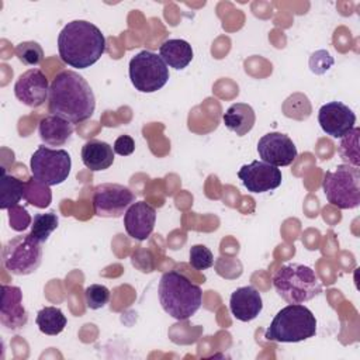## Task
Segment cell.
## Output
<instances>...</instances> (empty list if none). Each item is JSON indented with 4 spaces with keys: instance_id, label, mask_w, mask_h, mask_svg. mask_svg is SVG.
Instances as JSON below:
<instances>
[{
    "instance_id": "6da1fadb",
    "label": "cell",
    "mask_w": 360,
    "mask_h": 360,
    "mask_svg": "<svg viewBox=\"0 0 360 360\" xmlns=\"http://www.w3.org/2000/svg\"><path fill=\"white\" fill-rule=\"evenodd\" d=\"M49 111L72 124L89 120L96 110V97L87 80L75 70L58 73L49 87Z\"/></svg>"
},
{
    "instance_id": "7a4b0ae2",
    "label": "cell",
    "mask_w": 360,
    "mask_h": 360,
    "mask_svg": "<svg viewBox=\"0 0 360 360\" xmlns=\"http://www.w3.org/2000/svg\"><path fill=\"white\" fill-rule=\"evenodd\" d=\"M58 51L66 65L86 69L105 52V38L94 24L86 20H73L59 32Z\"/></svg>"
},
{
    "instance_id": "3957f363",
    "label": "cell",
    "mask_w": 360,
    "mask_h": 360,
    "mask_svg": "<svg viewBox=\"0 0 360 360\" xmlns=\"http://www.w3.org/2000/svg\"><path fill=\"white\" fill-rule=\"evenodd\" d=\"M158 292L163 311L177 321L191 318L202 304L200 285L176 270L162 274Z\"/></svg>"
},
{
    "instance_id": "277c9868",
    "label": "cell",
    "mask_w": 360,
    "mask_h": 360,
    "mask_svg": "<svg viewBox=\"0 0 360 360\" xmlns=\"http://www.w3.org/2000/svg\"><path fill=\"white\" fill-rule=\"evenodd\" d=\"M316 333V318L302 304H290L281 308L266 329L264 338L278 343H297L314 338Z\"/></svg>"
},
{
    "instance_id": "5b68a950",
    "label": "cell",
    "mask_w": 360,
    "mask_h": 360,
    "mask_svg": "<svg viewBox=\"0 0 360 360\" xmlns=\"http://www.w3.org/2000/svg\"><path fill=\"white\" fill-rule=\"evenodd\" d=\"M273 285L288 304H302L322 292V284L315 271L300 263L281 266L273 276Z\"/></svg>"
},
{
    "instance_id": "8992f818",
    "label": "cell",
    "mask_w": 360,
    "mask_h": 360,
    "mask_svg": "<svg viewBox=\"0 0 360 360\" xmlns=\"http://www.w3.org/2000/svg\"><path fill=\"white\" fill-rule=\"evenodd\" d=\"M322 188L326 200L340 208L353 210L360 204V169L352 165H339L323 174Z\"/></svg>"
},
{
    "instance_id": "52a82bcc",
    "label": "cell",
    "mask_w": 360,
    "mask_h": 360,
    "mask_svg": "<svg viewBox=\"0 0 360 360\" xmlns=\"http://www.w3.org/2000/svg\"><path fill=\"white\" fill-rule=\"evenodd\" d=\"M129 79L141 93H155L169 80V68L163 59L150 51H141L129 60Z\"/></svg>"
},
{
    "instance_id": "ba28073f",
    "label": "cell",
    "mask_w": 360,
    "mask_h": 360,
    "mask_svg": "<svg viewBox=\"0 0 360 360\" xmlns=\"http://www.w3.org/2000/svg\"><path fill=\"white\" fill-rule=\"evenodd\" d=\"M4 269L14 276L34 273L42 262V243L30 233L10 239L1 252Z\"/></svg>"
},
{
    "instance_id": "9c48e42d",
    "label": "cell",
    "mask_w": 360,
    "mask_h": 360,
    "mask_svg": "<svg viewBox=\"0 0 360 360\" xmlns=\"http://www.w3.org/2000/svg\"><path fill=\"white\" fill-rule=\"evenodd\" d=\"M30 167L32 177L45 186L62 184L72 167V159L65 149H51L48 146H38L31 155Z\"/></svg>"
},
{
    "instance_id": "30bf717a",
    "label": "cell",
    "mask_w": 360,
    "mask_h": 360,
    "mask_svg": "<svg viewBox=\"0 0 360 360\" xmlns=\"http://www.w3.org/2000/svg\"><path fill=\"white\" fill-rule=\"evenodd\" d=\"M134 202V193L117 183L98 184L93 193L94 214L101 218H120Z\"/></svg>"
},
{
    "instance_id": "8fae6325",
    "label": "cell",
    "mask_w": 360,
    "mask_h": 360,
    "mask_svg": "<svg viewBox=\"0 0 360 360\" xmlns=\"http://www.w3.org/2000/svg\"><path fill=\"white\" fill-rule=\"evenodd\" d=\"M259 158L273 166H290L297 159V148L291 138L281 132H269L257 142Z\"/></svg>"
},
{
    "instance_id": "7c38bea8",
    "label": "cell",
    "mask_w": 360,
    "mask_h": 360,
    "mask_svg": "<svg viewBox=\"0 0 360 360\" xmlns=\"http://www.w3.org/2000/svg\"><path fill=\"white\" fill-rule=\"evenodd\" d=\"M238 177L250 193H266L274 190L283 180L281 170L263 160H253L249 165H243L238 172Z\"/></svg>"
},
{
    "instance_id": "4fadbf2b",
    "label": "cell",
    "mask_w": 360,
    "mask_h": 360,
    "mask_svg": "<svg viewBox=\"0 0 360 360\" xmlns=\"http://www.w3.org/2000/svg\"><path fill=\"white\" fill-rule=\"evenodd\" d=\"M318 122L322 131L330 138H343L356 124V114L340 101L323 104L318 111Z\"/></svg>"
},
{
    "instance_id": "5bb4252c",
    "label": "cell",
    "mask_w": 360,
    "mask_h": 360,
    "mask_svg": "<svg viewBox=\"0 0 360 360\" xmlns=\"http://www.w3.org/2000/svg\"><path fill=\"white\" fill-rule=\"evenodd\" d=\"M49 87L46 76L39 69H30L17 79L14 94L22 104L37 108L49 97Z\"/></svg>"
},
{
    "instance_id": "9a60e30c",
    "label": "cell",
    "mask_w": 360,
    "mask_h": 360,
    "mask_svg": "<svg viewBox=\"0 0 360 360\" xmlns=\"http://www.w3.org/2000/svg\"><path fill=\"white\" fill-rule=\"evenodd\" d=\"M28 314L22 305V292L15 285H1L0 322L10 330H18L27 325Z\"/></svg>"
},
{
    "instance_id": "2e32d148",
    "label": "cell",
    "mask_w": 360,
    "mask_h": 360,
    "mask_svg": "<svg viewBox=\"0 0 360 360\" xmlns=\"http://www.w3.org/2000/svg\"><path fill=\"white\" fill-rule=\"evenodd\" d=\"M156 222V210L145 202H134L124 214V226L127 233L135 240H145L153 232Z\"/></svg>"
},
{
    "instance_id": "e0dca14e",
    "label": "cell",
    "mask_w": 360,
    "mask_h": 360,
    "mask_svg": "<svg viewBox=\"0 0 360 360\" xmlns=\"http://www.w3.org/2000/svg\"><path fill=\"white\" fill-rule=\"evenodd\" d=\"M229 309L238 321L249 322L255 319L263 309L262 295L252 285L239 287L231 294Z\"/></svg>"
},
{
    "instance_id": "ac0fdd59",
    "label": "cell",
    "mask_w": 360,
    "mask_h": 360,
    "mask_svg": "<svg viewBox=\"0 0 360 360\" xmlns=\"http://www.w3.org/2000/svg\"><path fill=\"white\" fill-rule=\"evenodd\" d=\"M73 129L75 128L72 122L53 114L44 117L38 125V134L41 141L49 146L65 145L70 139Z\"/></svg>"
},
{
    "instance_id": "d6986e66",
    "label": "cell",
    "mask_w": 360,
    "mask_h": 360,
    "mask_svg": "<svg viewBox=\"0 0 360 360\" xmlns=\"http://www.w3.org/2000/svg\"><path fill=\"white\" fill-rule=\"evenodd\" d=\"M82 162L91 172L105 170L114 163V149L104 141L90 139L82 148Z\"/></svg>"
},
{
    "instance_id": "ffe728a7",
    "label": "cell",
    "mask_w": 360,
    "mask_h": 360,
    "mask_svg": "<svg viewBox=\"0 0 360 360\" xmlns=\"http://www.w3.org/2000/svg\"><path fill=\"white\" fill-rule=\"evenodd\" d=\"M159 56L163 59V62L176 69L181 70L187 68V65L193 60V48L191 45L184 39H167L165 41L159 48Z\"/></svg>"
},
{
    "instance_id": "44dd1931",
    "label": "cell",
    "mask_w": 360,
    "mask_h": 360,
    "mask_svg": "<svg viewBox=\"0 0 360 360\" xmlns=\"http://www.w3.org/2000/svg\"><path fill=\"white\" fill-rule=\"evenodd\" d=\"M225 127L239 136L246 135L255 125V110L246 103H235L222 115Z\"/></svg>"
},
{
    "instance_id": "7402d4cb",
    "label": "cell",
    "mask_w": 360,
    "mask_h": 360,
    "mask_svg": "<svg viewBox=\"0 0 360 360\" xmlns=\"http://www.w3.org/2000/svg\"><path fill=\"white\" fill-rule=\"evenodd\" d=\"M25 183L18 180L17 177L7 174L6 169H1L0 177V208L8 210L11 207L18 205L21 200H24Z\"/></svg>"
},
{
    "instance_id": "603a6c76",
    "label": "cell",
    "mask_w": 360,
    "mask_h": 360,
    "mask_svg": "<svg viewBox=\"0 0 360 360\" xmlns=\"http://www.w3.org/2000/svg\"><path fill=\"white\" fill-rule=\"evenodd\" d=\"M35 322L42 333L49 336H56L65 329L66 316L56 307H45L38 311Z\"/></svg>"
},
{
    "instance_id": "cb8c5ba5",
    "label": "cell",
    "mask_w": 360,
    "mask_h": 360,
    "mask_svg": "<svg viewBox=\"0 0 360 360\" xmlns=\"http://www.w3.org/2000/svg\"><path fill=\"white\" fill-rule=\"evenodd\" d=\"M59 219L53 211L34 215L30 235L39 243H45L51 233L58 228Z\"/></svg>"
},
{
    "instance_id": "d4e9b609",
    "label": "cell",
    "mask_w": 360,
    "mask_h": 360,
    "mask_svg": "<svg viewBox=\"0 0 360 360\" xmlns=\"http://www.w3.org/2000/svg\"><path fill=\"white\" fill-rule=\"evenodd\" d=\"M24 200L38 208H45L51 204L52 194L49 190V186H45L39 181H37L34 177L28 181H25V191H24Z\"/></svg>"
},
{
    "instance_id": "484cf974",
    "label": "cell",
    "mask_w": 360,
    "mask_h": 360,
    "mask_svg": "<svg viewBox=\"0 0 360 360\" xmlns=\"http://www.w3.org/2000/svg\"><path fill=\"white\" fill-rule=\"evenodd\" d=\"M283 112L288 118L294 120H307L311 115V104L307 96L301 93H295L290 96L284 103H283Z\"/></svg>"
},
{
    "instance_id": "4316f807",
    "label": "cell",
    "mask_w": 360,
    "mask_h": 360,
    "mask_svg": "<svg viewBox=\"0 0 360 360\" xmlns=\"http://www.w3.org/2000/svg\"><path fill=\"white\" fill-rule=\"evenodd\" d=\"M359 134L360 129L359 128H353L349 134H346L342 141L340 145L338 148V152L340 155V158L352 166L359 167Z\"/></svg>"
},
{
    "instance_id": "83f0119b",
    "label": "cell",
    "mask_w": 360,
    "mask_h": 360,
    "mask_svg": "<svg viewBox=\"0 0 360 360\" xmlns=\"http://www.w3.org/2000/svg\"><path fill=\"white\" fill-rule=\"evenodd\" d=\"M15 56L27 66H37L44 60V51L35 41L20 42L15 49Z\"/></svg>"
},
{
    "instance_id": "f1b7e54d",
    "label": "cell",
    "mask_w": 360,
    "mask_h": 360,
    "mask_svg": "<svg viewBox=\"0 0 360 360\" xmlns=\"http://www.w3.org/2000/svg\"><path fill=\"white\" fill-rule=\"evenodd\" d=\"M86 305L90 309L103 308L110 300V290L103 284H91L84 290Z\"/></svg>"
},
{
    "instance_id": "f546056e",
    "label": "cell",
    "mask_w": 360,
    "mask_h": 360,
    "mask_svg": "<svg viewBox=\"0 0 360 360\" xmlns=\"http://www.w3.org/2000/svg\"><path fill=\"white\" fill-rule=\"evenodd\" d=\"M190 264L195 270H207L214 264V256L207 246L193 245L190 248Z\"/></svg>"
},
{
    "instance_id": "4dcf8cb0",
    "label": "cell",
    "mask_w": 360,
    "mask_h": 360,
    "mask_svg": "<svg viewBox=\"0 0 360 360\" xmlns=\"http://www.w3.org/2000/svg\"><path fill=\"white\" fill-rule=\"evenodd\" d=\"M335 60H333V56L325 51V49H319V51H315L311 56H309V60H308V65H309V69L312 73L315 75H323L326 73L332 66H333Z\"/></svg>"
},
{
    "instance_id": "1f68e13d",
    "label": "cell",
    "mask_w": 360,
    "mask_h": 360,
    "mask_svg": "<svg viewBox=\"0 0 360 360\" xmlns=\"http://www.w3.org/2000/svg\"><path fill=\"white\" fill-rule=\"evenodd\" d=\"M8 221H10V226L18 232L27 229L32 224L27 210L20 205L8 208Z\"/></svg>"
},
{
    "instance_id": "d6a6232c",
    "label": "cell",
    "mask_w": 360,
    "mask_h": 360,
    "mask_svg": "<svg viewBox=\"0 0 360 360\" xmlns=\"http://www.w3.org/2000/svg\"><path fill=\"white\" fill-rule=\"evenodd\" d=\"M112 149L120 156H128L135 150V141L129 135H121L115 139Z\"/></svg>"
}]
</instances>
